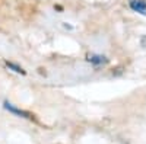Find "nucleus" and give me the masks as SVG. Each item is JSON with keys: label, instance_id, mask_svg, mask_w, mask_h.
Returning a JSON list of instances; mask_svg holds the SVG:
<instances>
[{"label": "nucleus", "instance_id": "obj_1", "mask_svg": "<svg viewBox=\"0 0 146 144\" xmlns=\"http://www.w3.org/2000/svg\"><path fill=\"white\" fill-rule=\"evenodd\" d=\"M130 7L142 15H146V0H131Z\"/></svg>", "mask_w": 146, "mask_h": 144}, {"label": "nucleus", "instance_id": "obj_2", "mask_svg": "<svg viewBox=\"0 0 146 144\" xmlns=\"http://www.w3.org/2000/svg\"><path fill=\"white\" fill-rule=\"evenodd\" d=\"M5 108L6 109H9L10 112H13V114H18V115H22V116H25V118H29V114L28 112H25V111H21V109H16V108H13L10 103H5Z\"/></svg>", "mask_w": 146, "mask_h": 144}, {"label": "nucleus", "instance_id": "obj_3", "mask_svg": "<svg viewBox=\"0 0 146 144\" xmlns=\"http://www.w3.org/2000/svg\"><path fill=\"white\" fill-rule=\"evenodd\" d=\"M7 67L9 68H13V71H16V73H22V74H25V71H23L21 67L15 66V64H12V63H7Z\"/></svg>", "mask_w": 146, "mask_h": 144}, {"label": "nucleus", "instance_id": "obj_4", "mask_svg": "<svg viewBox=\"0 0 146 144\" xmlns=\"http://www.w3.org/2000/svg\"><path fill=\"white\" fill-rule=\"evenodd\" d=\"M89 61H92V63H104L105 60H104V57H89Z\"/></svg>", "mask_w": 146, "mask_h": 144}]
</instances>
